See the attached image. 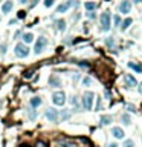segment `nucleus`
<instances>
[{
    "mask_svg": "<svg viewBox=\"0 0 142 147\" xmlns=\"http://www.w3.org/2000/svg\"><path fill=\"white\" fill-rule=\"evenodd\" d=\"M29 48H28V44H25V43H17L15 46H14V54L15 57H19V58H26V57L29 55Z\"/></svg>",
    "mask_w": 142,
    "mask_h": 147,
    "instance_id": "f03ea898",
    "label": "nucleus"
},
{
    "mask_svg": "<svg viewBox=\"0 0 142 147\" xmlns=\"http://www.w3.org/2000/svg\"><path fill=\"white\" fill-rule=\"evenodd\" d=\"M99 25H101V31H104V32L110 31V28H112V14H110V11H104L99 15Z\"/></svg>",
    "mask_w": 142,
    "mask_h": 147,
    "instance_id": "f257e3e1",
    "label": "nucleus"
},
{
    "mask_svg": "<svg viewBox=\"0 0 142 147\" xmlns=\"http://www.w3.org/2000/svg\"><path fill=\"white\" fill-rule=\"evenodd\" d=\"M19 2H20V3H28L29 0H19Z\"/></svg>",
    "mask_w": 142,
    "mask_h": 147,
    "instance_id": "79ce46f5",
    "label": "nucleus"
},
{
    "mask_svg": "<svg viewBox=\"0 0 142 147\" xmlns=\"http://www.w3.org/2000/svg\"><path fill=\"white\" fill-rule=\"evenodd\" d=\"M25 17H26V12L25 11H20L19 12V19H25Z\"/></svg>",
    "mask_w": 142,
    "mask_h": 147,
    "instance_id": "e433bc0d",
    "label": "nucleus"
},
{
    "mask_svg": "<svg viewBox=\"0 0 142 147\" xmlns=\"http://www.w3.org/2000/svg\"><path fill=\"white\" fill-rule=\"evenodd\" d=\"M38 2H40V0H32V2H31V3H29V8H34V6H35V5H37V3H38Z\"/></svg>",
    "mask_w": 142,
    "mask_h": 147,
    "instance_id": "c9c22d12",
    "label": "nucleus"
},
{
    "mask_svg": "<svg viewBox=\"0 0 142 147\" xmlns=\"http://www.w3.org/2000/svg\"><path fill=\"white\" fill-rule=\"evenodd\" d=\"M41 103H43V100H41L40 97H37V95L32 97V98L29 100V106H31L32 109H38L40 106H41Z\"/></svg>",
    "mask_w": 142,
    "mask_h": 147,
    "instance_id": "9b49d317",
    "label": "nucleus"
},
{
    "mask_svg": "<svg viewBox=\"0 0 142 147\" xmlns=\"http://www.w3.org/2000/svg\"><path fill=\"white\" fill-rule=\"evenodd\" d=\"M101 109V100L98 98V103H96V110H99Z\"/></svg>",
    "mask_w": 142,
    "mask_h": 147,
    "instance_id": "4c0bfd02",
    "label": "nucleus"
},
{
    "mask_svg": "<svg viewBox=\"0 0 142 147\" xmlns=\"http://www.w3.org/2000/svg\"><path fill=\"white\" fill-rule=\"evenodd\" d=\"M93 100H95V93L93 92H86L83 95V98H81V101H83V109L84 110H92V107H93Z\"/></svg>",
    "mask_w": 142,
    "mask_h": 147,
    "instance_id": "7ed1b4c3",
    "label": "nucleus"
},
{
    "mask_svg": "<svg viewBox=\"0 0 142 147\" xmlns=\"http://www.w3.org/2000/svg\"><path fill=\"white\" fill-rule=\"evenodd\" d=\"M52 103L55 106H64L66 104V93L63 91H57L52 93Z\"/></svg>",
    "mask_w": 142,
    "mask_h": 147,
    "instance_id": "423d86ee",
    "label": "nucleus"
},
{
    "mask_svg": "<svg viewBox=\"0 0 142 147\" xmlns=\"http://www.w3.org/2000/svg\"><path fill=\"white\" fill-rule=\"evenodd\" d=\"M87 17H89V19H95V12H93V11H87Z\"/></svg>",
    "mask_w": 142,
    "mask_h": 147,
    "instance_id": "f704fd0d",
    "label": "nucleus"
},
{
    "mask_svg": "<svg viewBox=\"0 0 142 147\" xmlns=\"http://www.w3.org/2000/svg\"><path fill=\"white\" fill-rule=\"evenodd\" d=\"M44 117H46V119H47V121H51V123H58L60 121V112L57 109H54V107L46 109Z\"/></svg>",
    "mask_w": 142,
    "mask_h": 147,
    "instance_id": "39448f33",
    "label": "nucleus"
},
{
    "mask_svg": "<svg viewBox=\"0 0 142 147\" xmlns=\"http://www.w3.org/2000/svg\"><path fill=\"white\" fill-rule=\"evenodd\" d=\"M46 46H47V38L46 37H43V35H40L38 37V40L35 42V46H34V52L35 54H41V52L46 49Z\"/></svg>",
    "mask_w": 142,
    "mask_h": 147,
    "instance_id": "0eeeda50",
    "label": "nucleus"
},
{
    "mask_svg": "<svg viewBox=\"0 0 142 147\" xmlns=\"http://www.w3.org/2000/svg\"><path fill=\"white\" fill-rule=\"evenodd\" d=\"M121 121H122L124 126H130V124H131V118H130V115H128V113H124L122 117H121Z\"/></svg>",
    "mask_w": 142,
    "mask_h": 147,
    "instance_id": "412c9836",
    "label": "nucleus"
},
{
    "mask_svg": "<svg viewBox=\"0 0 142 147\" xmlns=\"http://www.w3.org/2000/svg\"><path fill=\"white\" fill-rule=\"evenodd\" d=\"M118 9H119L121 14H128V12L131 11V2L130 0H122V2L119 3Z\"/></svg>",
    "mask_w": 142,
    "mask_h": 147,
    "instance_id": "6e6552de",
    "label": "nucleus"
},
{
    "mask_svg": "<svg viewBox=\"0 0 142 147\" xmlns=\"http://www.w3.org/2000/svg\"><path fill=\"white\" fill-rule=\"evenodd\" d=\"M128 68L130 69H133L135 72H137V74H142V64H139V63H135V61H128Z\"/></svg>",
    "mask_w": 142,
    "mask_h": 147,
    "instance_id": "dca6fc26",
    "label": "nucleus"
},
{
    "mask_svg": "<svg viewBox=\"0 0 142 147\" xmlns=\"http://www.w3.org/2000/svg\"><path fill=\"white\" fill-rule=\"evenodd\" d=\"M124 81H125V86H128V87H133V86H136V84H137L136 78L133 77V75H130V74H127L125 77H124Z\"/></svg>",
    "mask_w": 142,
    "mask_h": 147,
    "instance_id": "f8f14e48",
    "label": "nucleus"
},
{
    "mask_svg": "<svg viewBox=\"0 0 142 147\" xmlns=\"http://www.w3.org/2000/svg\"><path fill=\"white\" fill-rule=\"evenodd\" d=\"M135 2H136V3H139V2H142V0H135Z\"/></svg>",
    "mask_w": 142,
    "mask_h": 147,
    "instance_id": "37998d69",
    "label": "nucleus"
},
{
    "mask_svg": "<svg viewBox=\"0 0 142 147\" xmlns=\"http://www.w3.org/2000/svg\"><path fill=\"white\" fill-rule=\"evenodd\" d=\"M17 23H19V19H11L8 25H9V26H14V25H17Z\"/></svg>",
    "mask_w": 142,
    "mask_h": 147,
    "instance_id": "72a5a7b5",
    "label": "nucleus"
},
{
    "mask_svg": "<svg viewBox=\"0 0 142 147\" xmlns=\"http://www.w3.org/2000/svg\"><path fill=\"white\" fill-rule=\"evenodd\" d=\"M113 43H115L113 37H107V38H105V44H107L109 48H113Z\"/></svg>",
    "mask_w": 142,
    "mask_h": 147,
    "instance_id": "c85d7f7f",
    "label": "nucleus"
},
{
    "mask_svg": "<svg viewBox=\"0 0 142 147\" xmlns=\"http://www.w3.org/2000/svg\"><path fill=\"white\" fill-rule=\"evenodd\" d=\"M141 138H142V136H141Z\"/></svg>",
    "mask_w": 142,
    "mask_h": 147,
    "instance_id": "a18cd8bd",
    "label": "nucleus"
},
{
    "mask_svg": "<svg viewBox=\"0 0 142 147\" xmlns=\"http://www.w3.org/2000/svg\"><path fill=\"white\" fill-rule=\"evenodd\" d=\"M32 75H34V70H32V69H29V70H25V74H23V77L29 80V78H32Z\"/></svg>",
    "mask_w": 142,
    "mask_h": 147,
    "instance_id": "cd10ccee",
    "label": "nucleus"
},
{
    "mask_svg": "<svg viewBox=\"0 0 142 147\" xmlns=\"http://www.w3.org/2000/svg\"><path fill=\"white\" fill-rule=\"evenodd\" d=\"M58 144H60L61 147H75L73 141L67 140V138H58Z\"/></svg>",
    "mask_w": 142,
    "mask_h": 147,
    "instance_id": "2eb2a0df",
    "label": "nucleus"
},
{
    "mask_svg": "<svg viewBox=\"0 0 142 147\" xmlns=\"http://www.w3.org/2000/svg\"><path fill=\"white\" fill-rule=\"evenodd\" d=\"M0 52H2V55H5V54H6V44H5V43H3L2 46H0Z\"/></svg>",
    "mask_w": 142,
    "mask_h": 147,
    "instance_id": "473e14b6",
    "label": "nucleus"
},
{
    "mask_svg": "<svg viewBox=\"0 0 142 147\" xmlns=\"http://www.w3.org/2000/svg\"><path fill=\"white\" fill-rule=\"evenodd\" d=\"M35 147H49V144H47L46 141H43V140H38L37 142H35Z\"/></svg>",
    "mask_w": 142,
    "mask_h": 147,
    "instance_id": "393cba45",
    "label": "nucleus"
},
{
    "mask_svg": "<svg viewBox=\"0 0 142 147\" xmlns=\"http://www.w3.org/2000/svg\"><path fill=\"white\" fill-rule=\"evenodd\" d=\"M84 8H86L87 11H95L96 9V3L95 2H86L84 3Z\"/></svg>",
    "mask_w": 142,
    "mask_h": 147,
    "instance_id": "5701e85b",
    "label": "nucleus"
},
{
    "mask_svg": "<svg viewBox=\"0 0 142 147\" xmlns=\"http://www.w3.org/2000/svg\"><path fill=\"white\" fill-rule=\"evenodd\" d=\"M12 8H14L12 0H5V2L2 3V14H9Z\"/></svg>",
    "mask_w": 142,
    "mask_h": 147,
    "instance_id": "9d476101",
    "label": "nucleus"
},
{
    "mask_svg": "<svg viewBox=\"0 0 142 147\" xmlns=\"http://www.w3.org/2000/svg\"><path fill=\"white\" fill-rule=\"evenodd\" d=\"M47 81H49V86L51 87H61V80H60L58 75H55V74H52Z\"/></svg>",
    "mask_w": 142,
    "mask_h": 147,
    "instance_id": "1a4fd4ad",
    "label": "nucleus"
},
{
    "mask_svg": "<svg viewBox=\"0 0 142 147\" xmlns=\"http://www.w3.org/2000/svg\"><path fill=\"white\" fill-rule=\"evenodd\" d=\"M78 5H79L78 0H67V2H64V3H61V5L57 6V12H58V14H64V12L69 11V8H72V6L77 8Z\"/></svg>",
    "mask_w": 142,
    "mask_h": 147,
    "instance_id": "20e7f679",
    "label": "nucleus"
},
{
    "mask_svg": "<svg viewBox=\"0 0 142 147\" xmlns=\"http://www.w3.org/2000/svg\"><path fill=\"white\" fill-rule=\"evenodd\" d=\"M112 135L116 138V140H122L125 133H124V130H122L121 127H113V129H112Z\"/></svg>",
    "mask_w": 142,
    "mask_h": 147,
    "instance_id": "ddd939ff",
    "label": "nucleus"
},
{
    "mask_svg": "<svg viewBox=\"0 0 142 147\" xmlns=\"http://www.w3.org/2000/svg\"><path fill=\"white\" fill-rule=\"evenodd\" d=\"M112 117H110V115H103V117L99 118V121H101V126H107V124H110L112 123Z\"/></svg>",
    "mask_w": 142,
    "mask_h": 147,
    "instance_id": "6ab92c4d",
    "label": "nucleus"
},
{
    "mask_svg": "<svg viewBox=\"0 0 142 147\" xmlns=\"http://www.w3.org/2000/svg\"><path fill=\"white\" fill-rule=\"evenodd\" d=\"M26 113H28V118L31 119V121H34V119L37 118V110H35V109H32L31 106H29L28 109H26Z\"/></svg>",
    "mask_w": 142,
    "mask_h": 147,
    "instance_id": "f3484780",
    "label": "nucleus"
},
{
    "mask_svg": "<svg viewBox=\"0 0 142 147\" xmlns=\"http://www.w3.org/2000/svg\"><path fill=\"white\" fill-rule=\"evenodd\" d=\"M70 103H72V106H73V107L75 109H79V104H78V100H77V97H72V98H70Z\"/></svg>",
    "mask_w": 142,
    "mask_h": 147,
    "instance_id": "a878e982",
    "label": "nucleus"
},
{
    "mask_svg": "<svg viewBox=\"0 0 142 147\" xmlns=\"http://www.w3.org/2000/svg\"><path fill=\"white\" fill-rule=\"evenodd\" d=\"M69 118H70V112H69L67 109H63L60 112V119H61V121H67Z\"/></svg>",
    "mask_w": 142,
    "mask_h": 147,
    "instance_id": "aec40b11",
    "label": "nucleus"
},
{
    "mask_svg": "<svg viewBox=\"0 0 142 147\" xmlns=\"http://www.w3.org/2000/svg\"><path fill=\"white\" fill-rule=\"evenodd\" d=\"M0 107H2V100H0Z\"/></svg>",
    "mask_w": 142,
    "mask_h": 147,
    "instance_id": "c03bdc74",
    "label": "nucleus"
},
{
    "mask_svg": "<svg viewBox=\"0 0 142 147\" xmlns=\"http://www.w3.org/2000/svg\"><path fill=\"white\" fill-rule=\"evenodd\" d=\"M125 109L128 110V112H136V107L133 104H125Z\"/></svg>",
    "mask_w": 142,
    "mask_h": 147,
    "instance_id": "2f4dec72",
    "label": "nucleus"
},
{
    "mask_svg": "<svg viewBox=\"0 0 142 147\" xmlns=\"http://www.w3.org/2000/svg\"><path fill=\"white\" fill-rule=\"evenodd\" d=\"M137 91H139V93H142V83L139 84V87H137Z\"/></svg>",
    "mask_w": 142,
    "mask_h": 147,
    "instance_id": "a19ab883",
    "label": "nucleus"
},
{
    "mask_svg": "<svg viewBox=\"0 0 142 147\" xmlns=\"http://www.w3.org/2000/svg\"><path fill=\"white\" fill-rule=\"evenodd\" d=\"M54 3H55V0H44V6H46V8L54 6Z\"/></svg>",
    "mask_w": 142,
    "mask_h": 147,
    "instance_id": "7c9ffc66",
    "label": "nucleus"
},
{
    "mask_svg": "<svg viewBox=\"0 0 142 147\" xmlns=\"http://www.w3.org/2000/svg\"><path fill=\"white\" fill-rule=\"evenodd\" d=\"M21 38H23V43H25V44H29V43L34 42V35L31 34V32H25Z\"/></svg>",
    "mask_w": 142,
    "mask_h": 147,
    "instance_id": "a211bd4d",
    "label": "nucleus"
},
{
    "mask_svg": "<svg viewBox=\"0 0 142 147\" xmlns=\"http://www.w3.org/2000/svg\"><path fill=\"white\" fill-rule=\"evenodd\" d=\"M107 147H118V144H116V142H112V144H109Z\"/></svg>",
    "mask_w": 142,
    "mask_h": 147,
    "instance_id": "ea45409f",
    "label": "nucleus"
},
{
    "mask_svg": "<svg viewBox=\"0 0 142 147\" xmlns=\"http://www.w3.org/2000/svg\"><path fill=\"white\" fill-rule=\"evenodd\" d=\"M124 147H135V142H133V140H125L124 141Z\"/></svg>",
    "mask_w": 142,
    "mask_h": 147,
    "instance_id": "c756f323",
    "label": "nucleus"
},
{
    "mask_svg": "<svg viewBox=\"0 0 142 147\" xmlns=\"http://www.w3.org/2000/svg\"><path fill=\"white\" fill-rule=\"evenodd\" d=\"M55 28L60 31V32H64L66 31V20H63V19H58V20H55Z\"/></svg>",
    "mask_w": 142,
    "mask_h": 147,
    "instance_id": "4468645a",
    "label": "nucleus"
},
{
    "mask_svg": "<svg viewBox=\"0 0 142 147\" xmlns=\"http://www.w3.org/2000/svg\"><path fill=\"white\" fill-rule=\"evenodd\" d=\"M113 23H115V26H116V28H118V26H121L122 20H121V17H119L118 14H116V15H113Z\"/></svg>",
    "mask_w": 142,
    "mask_h": 147,
    "instance_id": "b1692460",
    "label": "nucleus"
},
{
    "mask_svg": "<svg viewBox=\"0 0 142 147\" xmlns=\"http://www.w3.org/2000/svg\"><path fill=\"white\" fill-rule=\"evenodd\" d=\"M90 84H92V78L90 77H84L83 78V86L87 87V86H90Z\"/></svg>",
    "mask_w": 142,
    "mask_h": 147,
    "instance_id": "bb28decb",
    "label": "nucleus"
},
{
    "mask_svg": "<svg viewBox=\"0 0 142 147\" xmlns=\"http://www.w3.org/2000/svg\"><path fill=\"white\" fill-rule=\"evenodd\" d=\"M131 23H133V20H131V19H125V20H124L122 23H121V29H122V31L128 29V28H130V25H131Z\"/></svg>",
    "mask_w": 142,
    "mask_h": 147,
    "instance_id": "4be33fe9",
    "label": "nucleus"
},
{
    "mask_svg": "<svg viewBox=\"0 0 142 147\" xmlns=\"http://www.w3.org/2000/svg\"><path fill=\"white\" fill-rule=\"evenodd\" d=\"M20 35H21V31H17V32H15V35H14V38H19Z\"/></svg>",
    "mask_w": 142,
    "mask_h": 147,
    "instance_id": "58836bf2",
    "label": "nucleus"
}]
</instances>
